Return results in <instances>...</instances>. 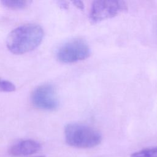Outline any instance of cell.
<instances>
[{"instance_id":"6da1fadb","label":"cell","mask_w":157,"mask_h":157,"mask_svg":"<svg viewBox=\"0 0 157 157\" xmlns=\"http://www.w3.org/2000/svg\"><path fill=\"white\" fill-rule=\"evenodd\" d=\"M44 34L42 28L39 25H22L9 34L6 40L7 47L10 52L17 55L29 52L40 45Z\"/></svg>"},{"instance_id":"7a4b0ae2","label":"cell","mask_w":157,"mask_h":157,"mask_svg":"<svg viewBox=\"0 0 157 157\" xmlns=\"http://www.w3.org/2000/svg\"><path fill=\"white\" fill-rule=\"evenodd\" d=\"M67 144L78 148H91L98 145L102 140L101 134L95 129L83 124L72 123L64 128Z\"/></svg>"},{"instance_id":"3957f363","label":"cell","mask_w":157,"mask_h":157,"mask_svg":"<svg viewBox=\"0 0 157 157\" xmlns=\"http://www.w3.org/2000/svg\"><path fill=\"white\" fill-rule=\"evenodd\" d=\"M128 9L126 2L117 0H99L93 2L89 18L91 23H96L113 18Z\"/></svg>"},{"instance_id":"277c9868","label":"cell","mask_w":157,"mask_h":157,"mask_svg":"<svg viewBox=\"0 0 157 157\" xmlns=\"http://www.w3.org/2000/svg\"><path fill=\"white\" fill-rule=\"evenodd\" d=\"M90 55L88 44L82 39L69 40L61 45L56 52V58L61 63H72L87 58Z\"/></svg>"},{"instance_id":"5b68a950","label":"cell","mask_w":157,"mask_h":157,"mask_svg":"<svg viewBox=\"0 0 157 157\" xmlns=\"http://www.w3.org/2000/svg\"><path fill=\"white\" fill-rule=\"evenodd\" d=\"M31 99L34 106L44 110H54L59 105L55 88L47 83L36 87L32 92Z\"/></svg>"},{"instance_id":"8992f818","label":"cell","mask_w":157,"mask_h":157,"mask_svg":"<svg viewBox=\"0 0 157 157\" xmlns=\"http://www.w3.org/2000/svg\"><path fill=\"white\" fill-rule=\"evenodd\" d=\"M41 149V145L33 139H24L12 144L8 149L9 155L20 157L37 153Z\"/></svg>"},{"instance_id":"52a82bcc","label":"cell","mask_w":157,"mask_h":157,"mask_svg":"<svg viewBox=\"0 0 157 157\" xmlns=\"http://www.w3.org/2000/svg\"><path fill=\"white\" fill-rule=\"evenodd\" d=\"M7 8L10 9H21L26 7L30 2L24 0H3L1 2Z\"/></svg>"},{"instance_id":"ba28073f","label":"cell","mask_w":157,"mask_h":157,"mask_svg":"<svg viewBox=\"0 0 157 157\" xmlns=\"http://www.w3.org/2000/svg\"><path fill=\"white\" fill-rule=\"evenodd\" d=\"M131 157H157V147L144 148L131 154Z\"/></svg>"},{"instance_id":"9c48e42d","label":"cell","mask_w":157,"mask_h":157,"mask_svg":"<svg viewBox=\"0 0 157 157\" xmlns=\"http://www.w3.org/2000/svg\"><path fill=\"white\" fill-rule=\"evenodd\" d=\"M15 90V86L11 82L0 77V92H12Z\"/></svg>"},{"instance_id":"30bf717a","label":"cell","mask_w":157,"mask_h":157,"mask_svg":"<svg viewBox=\"0 0 157 157\" xmlns=\"http://www.w3.org/2000/svg\"><path fill=\"white\" fill-rule=\"evenodd\" d=\"M72 3L78 9H79L80 10H83L84 9V4L82 1H74L72 2Z\"/></svg>"},{"instance_id":"8fae6325","label":"cell","mask_w":157,"mask_h":157,"mask_svg":"<svg viewBox=\"0 0 157 157\" xmlns=\"http://www.w3.org/2000/svg\"><path fill=\"white\" fill-rule=\"evenodd\" d=\"M36 157H45V156H36Z\"/></svg>"}]
</instances>
